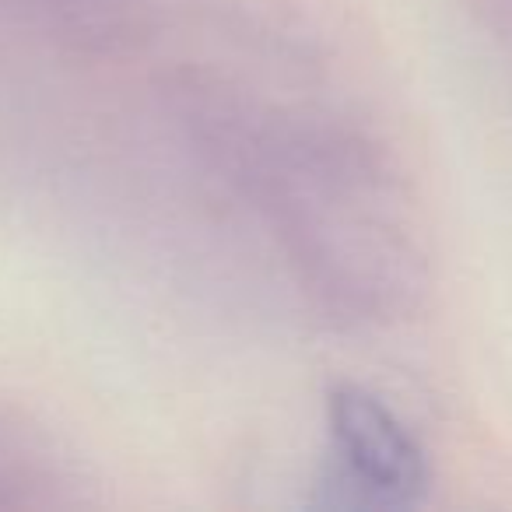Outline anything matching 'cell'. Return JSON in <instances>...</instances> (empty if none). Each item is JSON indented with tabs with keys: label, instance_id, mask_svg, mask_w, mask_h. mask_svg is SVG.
Returning a JSON list of instances; mask_svg holds the SVG:
<instances>
[{
	"label": "cell",
	"instance_id": "obj_3",
	"mask_svg": "<svg viewBox=\"0 0 512 512\" xmlns=\"http://www.w3.org/2000/svg\"><path fill=\"white\" fill-rule=\"evenodd\" d=\"M43 36L85 53H116L141 43L148 0H11Z\"/></svg>",
	"mask_w": 512,
	"mask_h": 512
},
{
	"label": "cell",
	"instance_id": "obj_2",
	"mask_svg": "<svg viewBox=\"0 0 512 512\" xmlns=\"http://www.w3.org/2000/svg\"><path fill=\"white\" fill-rule=\"evenodd\" d=\"M327 425L344 474L369 502L411 505L425 491L428 470L414 435L379 397L362 386H337L327 400Z\"/></svg>",
	"mask_w": 512,
	"mask_h": 512
},
{
	"label": "cell",
	"instance_id": "obj_1",
	"mask_svg": "<svg viewBox=\"0 0 512 512\" xmlns=\"http://www.w3.org/2000/svg\"><path fill=\"white\" fill-rule=\"evenodd\" d=\"M225 176L267 207L299 281L344 320L390 316L418 285V253L383 158L334 127L256 109Z\"/></svg>",
	"mask_w": 512,
	"mask_h": 512
}]
</instances>
